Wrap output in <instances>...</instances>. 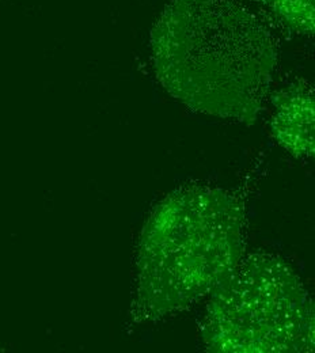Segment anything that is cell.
Instances as JSON below:
<instances>
[{"label": "cell", "instance_id": "cell-4", "mask_svg": "<svg viewBox=\"0 0 315 353\" xmlns=\"http://www.w3.org/2000/svg\"><path fill=\"white\" fill-rule=\"evenodd\" d=\"M272 131L278 143L295 157L314 154V92L310 85L296 82L273 98Z\"/></svg>", "mask_w": 315, "mask_h": 353}, {"label": "cell", "instance_id": "cell-5", "mask_svg": "<svg viewBox=\"0 0 315 353\" xmlns=\"http://www.w3.org/2000/svg\"><path fill=\"white\" fill-rule=\"evenodd\" d=\"M272 11L298 33H314V0H268Z\"/></svg>", "mask_w": 315, "mask_h": 353}, {"label": "cell", "instance_id": "cell-3", "mask_svg": "<svg viewBox=\"0 0 315 353\" xmlns=\"http://www.w3.org/2000/svg\"><path fill=\"white\" fill-rule=\"evenodd\" d=\"M314 305L281 259L250 254L211 292L201 333L211 352H313Z\"/></svg>", "mask_w": 315, "mask_h": 353}, {"label": "cell", "instance_id": "cell-1", "mask_svg": "<svg viewBox=\"0 0 315 353\" xmlns=\"http://www.w3.org/2000/svg\"><path fill=\"white\" fill-rule=\"evenodd\" d=\"M161 85L194 112L253 124L277 64L265 26L234 0H173L151 32Z\"/></svg>", "mask_w": 315, "mask_h": 353}, {"label": "cell", "instance_id": "cell-2", "mask_svg": "<svg viewBox=\"0 0 315 353\" xmlns=\"http://www.w3.org/2000/svg\"><path fill=\"white\" fill-rule=\"evenodd\" d=\"M245 211L222 189L189 186L162 200L140 234L131 316L152 322L211 295L242 261Z\"/></svg>", "mask_w": 315, "mask_h": 353}]
</instances>
